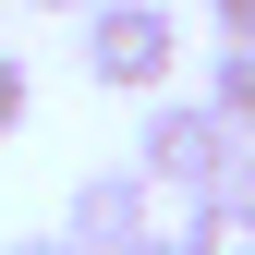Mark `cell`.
Instances as JSON below:
<instances>
[{
	"label": "cell",
	"mask_w": 255,
	"mask_h": 255,
	"mask_svg": "<svg viewBox=\"0 0 255 255\" xmlns=\"http://www.w3.org/2000/svg\"><path fill=\"white\" fill-rule=\"evenodd\" d=\"M134 170L158 182V195H182V207L243 195V134H231L207 98H158V110H146V134H134Z\"/></svg>",
	"instance_id": "6da1fadb"
},
{
	"label": "cell",
	"mask_w": 255,
	"mask_h": 255,
	"mask_svg": "<svg viewBox=\"0 0 255 255\" xmlns=\"http://www.w3.org/2000/svg\"><path fill=\"white\" fill-rule=\"evenodd\" d=\"M170 61H182V12L170 0H98V12H85V73H98L110 98H146L158 110Z\"/></svg>",
	"instance_id": "7a4b0ae2"
},
{
	"label": "cell",
	"mask_w": 255,
	"mask_h": 255,
	"mask_svg": "<svg viewBox=\"0 0 255 255\" xmlns=\"http://www.w3.org/2000/svg\"><path fill=\"white\" fill-rule=\"evenodd\" d=\"M61 243H73V255H134V243H158V182L146 170H85L73 207H61Z\"/></svg>",
	"instance_id": "3957f363"
},
{
	"label": "cell",
	"mask_w": 255,
	"mask_h": 255,
	"mask_svg": "<svg viewBox=\"0 0 255 255\" xmlns=\"http://www.w3.org/2000/svg\"><path fill=\"white\" fill-rule=\"evenodd\" d=\"M182 243H195V255H255V195H207V207H182Z\"/></svg>",
	"instance_id": "277c9868"
},
{
	"label": "cell",
	"mask_w": 255,
	"mask_h": 255,
	"mask_svg": "<svg viewBox=\"0 0 255 255\" xmlns=\"http://www.w3.org/2000/svg\"><path fill=\"white\" fill-rule=\"evenodd\" d=\"M207 110L255 146V49H219V61H207Z\"/></svg>",
	"instance_id": "5b68a950"
},
{
	"label": "cell",
	"mask_w": 255,
	"mask_h": 255,
	"mask_svg": "<svg viewBox=\"0 0 255 255\" xmlns=\"http://www.w3.org/2000/svg\"><path fill=\"white\" fill-rule=\"evenodd\" d=\"M24 110H37V85H24V61L0 49V134H24Z\"/></svg>",
	"instance_id": "8992f818"
},
{
	"label": "cell",
	"mask_w": 255,
	"mask_h": 255,
	"mask_svg": "<svg viewBox=\"0 0 255 255\" xmlns=\"http://www.w3.org/2000/svg\"><path fill=\"white\" fill-rule=\"evenodd\" d=\"M207 24H219V49H255V0H207Z\"/></svg>",
	"instance_id": "52a82bcc"
},
{
	"label": "cell",
	"mask_w": 255,
	"mask_h": 255,
	"mask_svg": "<svg viewBox=\"0 0 255 255\" xmlns=\"http://www.w3.org/2000/svg\"><path fill=\"white\" fill-rule=\"evenodd\" d=\"M134 255H195V243H182V231H158V243H134Z\"/></svg>",
	"instance_id": "ba28073f"
},
{
	"label": "cell",
	"mask_w": 255,
	"mask_h": 255,
	"mask_svg": "<svg viewBox=\"0 0 255 255\" xmlns=\"http://www.w3.org/2000/svg\"><path fill=\"white\" fill-rule=\"evenodd\" d=\"M0 255H73V243H0Z\"/></svg>",
	"instance_id": "9c48e42d"
},
{
	"label": "cell",
	"mask_w": 255,
	"mask_h": 255,
	"mask_svg": "<svg viewBox=\"0 0 255 255\" xmlns=\"http://www.w3.org/2000/svg\"><path fill=\"white\" fill-rule=\"evenodd\" d=\"M37 12H98V0H37Z\"/></svg>",
	"instance_id": "30bf717a"
},
{
	"label": "cell",
	"mask_w": 255,
	"mask_h": 255,
	"mask_svg": "<svg viewBox=\"0 0 255 255\" xmlns=\"http://www.w3.org/2000/svg\"><path fill=\"white\" fill-rule=\"evenodd\" d=\"M243 195H255V146H243Z\"/></svg>",
	"instance_id": "8fae6325"
}]
</instances>
